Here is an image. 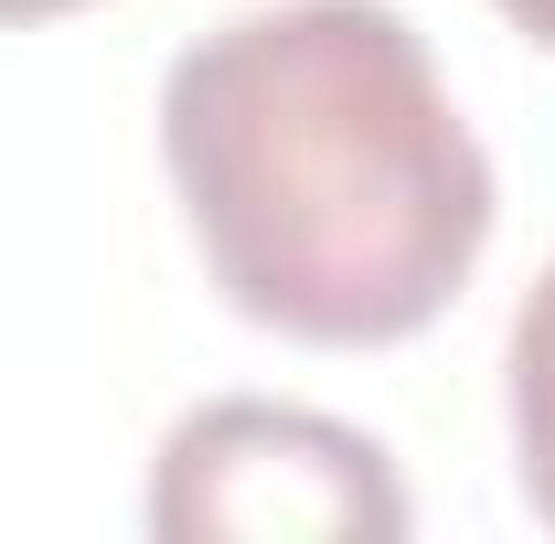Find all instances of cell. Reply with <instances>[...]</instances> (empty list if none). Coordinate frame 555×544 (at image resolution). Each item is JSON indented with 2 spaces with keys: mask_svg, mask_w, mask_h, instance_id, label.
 Masks as SVG:
<instances>
[{
  "mask_svg": "<svg viewBox=\"0 0 555 544\" xmlns=\"http://www.w3.org/2000/svg\"><path fill=\"white\" fill-rule=\"evenodd\" d=\"M160 171L224 310L310 352L416 341L502 213L396 0H268L193 33L160 75Z\"/></svg>",
  "mask_w": 555,
  "mask_h": 544,
  "instance_id": "6da1fadb",
  "label": "cell"
},
{
  "mask_svg": "<svg viewBox=\"0 0 555 544\" xmlns=\"http://www.w3.org/2000/svg\"><path fill=\"white\" fill-rule=\"evenodd\" d=\"M54 11H86V0H0V22H54Z\"/></svg>",
  "mask_w": 555,
  "mask_h": 544,
  "instance_id": "5b68a950",
  "label": "cell"
},
{
  "mask_svg": "<svg viewBox=\"0 0 555 544\" xmlns=\"http://www.w3.org/2000/svg\"><path fill=\"white\" fill-rule=\"evenodd\" d=\"M160 544H396L406 480L396 459L321 406L214 396L150 459Z\"/></svg>",
  "mask_w": 555,
  "mask_h": 544,
  "instance_id": "7a4b0ae2",
  "label": "cell"
},
{
  "mask_svg": "<svg viewBox=\"0 0 555 544\" xmlns=\"http://www.w3.org/2000/svg\"><path fill=\"white\" fill-rule=\"evenodd\" d=\"M491 11H502L524 43H545V54H555V0H491Z\"/></svg>",
  "mask_w": 555,
  "mask_h": 544,
  "instance_id": "277c9868",
  "label": "cell"
},
{
  "mask_svg": "<svg viewBox=\"0 0 555 544\" xmlns=\"http://www.w3.org/2000/svg\"><path fill=\"white\" fill-rule=\"evenodd\" d=\"M502 406H513V480H524L534 523L555 534V257H545V277L524 288V310H513V341H502Z\"/></svg>",
  "mask_w": 555,
  "mask_h": 544,
  "instance_id": "3957f363",
  "label": "cell"
}]
</instances>
